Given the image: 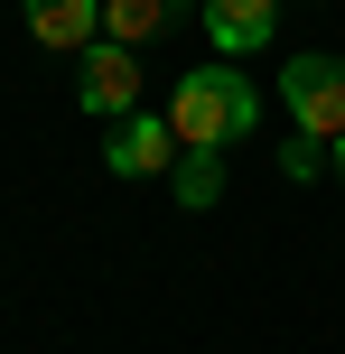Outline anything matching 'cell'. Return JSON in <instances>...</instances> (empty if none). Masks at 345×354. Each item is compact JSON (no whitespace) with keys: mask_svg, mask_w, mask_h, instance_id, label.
Returning <instances> with one entry per match:
<instances>
[{"mask_svg":"<svg viewBox=\"0 0 345 354\" xmlns=\"http://www.w3.org/2000/svg\"><path fill=\"white\" fill-rule=\"evenodd\" d=\"M168 122H178L187 149H234L243 131L261 122V93L243 84L234 66H196V75H178V93H168Z\"/></svg>","mask_w":345,"mask_h":354,"instance_id":"6da1fadb","label":"cell"},{"mask_svg":"<svg viewBox=\"0 0 345 354\" xmlns=\"http://www.w3.org/2000/svg\"><path fill=\"white\" fill-rule=\"evenodd\" d=\"M280 103H290V122L308 131V140H345V56H290L280 66Z\"/></svg>","mask_w":345,"mask_h":354,"instance_id":"7a4b0ae2","label":"cell"},{"mask_svg":"<svg viewBox=\"0 0 345 354\" xmlns=\"http://www.w3.org/2000/svg\"><path fill=\"white\" fill-rule=\"evenodd\" d=\"M75 103L93 112V122H131V112H140V56L131 47H84L75 56Z\"/></svg>","mask_w":345,"mask_h":354,"instance_id":"3957f363","label":"cell"},{"mask_svg":"<svg viewBox=\"0 0 345 354\" xmlns=\"http://www.w3.org/2000/svg\"><path fill=\"white\" fill-rule=\"evenodd\" d=\"M103 159H112V177H168V168L187 159V140H178L168 112H131V122H112Z\"/></svg>","mask_w":345,"mask_h":354,"instance_id":"277c9868","label":"cell"},{"mask_svg":"<svg viewBox=\"0 0 345 354\" xmlns=\"http://www.w3.org/2000/svg\"><path fill=\"white\" fill-rule=\"evenodd\" d=\"M28 28H37V47L84 56V47H103V0H28Z\"/></svg>","mask_w":345,"mask_h":354,"instance_id":"5b68a950","label":"cell"},{"mask_svg":"<svg viewBox=\"0 0 345 354\" xmlns=\"http://www.w3.org/2000/svg\"><path fill=\"white\" fill-rule=\"evenodd\" d=\"M205 37H215L224 56H252L280 37V0H205Z\"/></svg>","mask_w":345,"mask_h":354,"instance_id":"8992f818","label":"cell"},{"mask_svg":"<svg viewBox=\"0 0 345 354\" xmlns=\"http://www.w3.org/2000/svg\"><path fill=\"white\" fill-rule=\"evenodd\" d=\"M178 10H187V0H103V37H112V47H140V37H159Z\"/></svg>","mask_w":345,"mask_h":354,"instance_id":"52a82bcc","label":"cell"},{"mask_svg":"<svg viewBox=\"0 0 345 354\" xmlns=\"http://www.w3.org/2000/svg\"><path fill=\"white\" fill-rule=\"evenodd\" d=\"M168 187H178V205H215L224 196V149H187V159L168 168Z\"/></svg>","mask_w":345,"mask_h":354,"instance_id":"ba28073f","label":"cell"},{"mask_svg":"<svg viewBox=\"0 0 345 354\" xmlns=\"http://www.w3.org/2000/svg\"><path fill=\"white\" fill-rule=\"evenodd\" d=\"M317 168H327V140H308V131H299V140L280 149V177H299V187H308Z\"/></svg>","mask_w":345,"mask_h":354,"instance_id":"9c48e42d","label":"cell"},{"mask_svg":"<svg viewBox=\"0 0 345 354\" xmlns=\"http://www.w3.org/2000/svg\"><path fill=\"white\" fill-rule=\"evenodd\" d=\"M336 168H345V140H336Z\"/></svg>","mask_w":345,"mask_h":354,"instance_id":"30bf717a","label":"cell"}]
</instances>
